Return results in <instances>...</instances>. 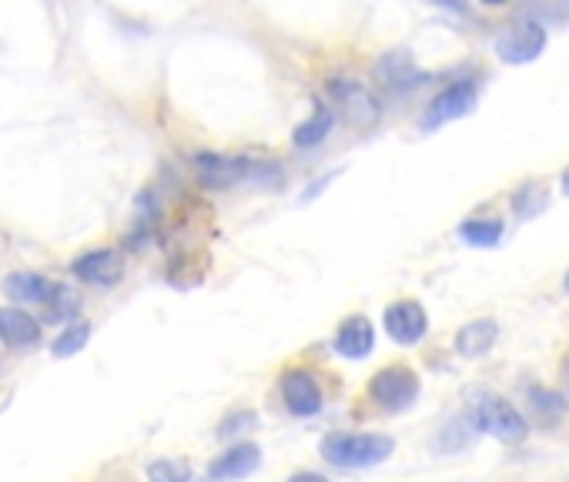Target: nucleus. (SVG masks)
Segmentation results:
<instances>
[{
  "mask_svg": "<svg viewBox=\"0 0 569 482\" xmlns=\"http://www.w3.org/2000/svg\"><path fill=\"white\" fill-rule=\"evenodd\" d=\"M546 28L542 21H532V18H519L512 21L509 28L499 31L496 38V54L502 64H529L536 61L542 51H546Z\"/></svg>",
  "mask_w": 569,
  "mask_h": 482,
  "instance_id": "obj_3",
  "label": "nucleus"
},
{
  "mask_svg": "<svg viewBox=\"0 0 569 482\" xmlns=\"http://www.w3.org/2000/svg\"><path fill=\"white\" fill-rule=\"evenodd\" d=\"M88 339H91V325H88V322H74V325H68V329L54 339V355H58V359H71V355H78V352L88 345Z\"/></svg>",
  "mask_w": 569,
  "mask_h": 482,
  "instance_id": "obj_20",
  "label": "nucleus"
},
{
  "mask_svg": "<svg viewBox=\"0 0 569 482\" xmlns=\"http://www.w3.org/2000/svg\"><path fill=\"white\" fill-rule=\"evenodd\" d=\"M78 309H81V299H78L71 289L58 285L54 299L44 305V322H68V325H74V322H78V319H74Z\"/></svg>",
  "mask_w": 569,
  "mask_h": 482,
  "instance_id": "obj_19",
  "label": "nucleus"
},
{
  "mask_svg": "<svg viewBox=\"0 0 569 482\" xmlns=\"http://www.w3.org/2000/svg\"><path fill=\"white\" fill-rule=\"evenodd\" d=\"M0 339L18 349L34 345L41 339V322L31 319L28 312H21L18 305H4L0 309Z\"/></svg>",
  "mask_w": 569,
  "mask_h": 482,
  "instance_id": "obj_15",
  "label": "nucleus"
},
{
  "mask_svg": "<svg viewBox=\"0 0 569 482\" xmlns=\"http://www.w3.org/2000/svg\"><path fill=\"white\" fill-rule=\"evenodd\" d=\"M332 124H336V114H332V108L319 104V108L312 111V118H309V121H302V124L292 131V141H296V148H316V144H322V141L329 138Z\"/></svg>",
  "mask_w": 569,
  "mask_h": 482,
  "instance_id": "obj_17",
  "label": "nucleus"
},
{
  "mask_svg": "<svg viewBox=\"0 0 569 482\" xmlns=\"http://www.w3.org/2000/svg\"><path fill=\"white\" fill-rule=\"evenodd\" d=\"M419 375L409 369V365H386L379 369L372 379H369V395L376 405L389 409V412H399V409H409L416 399H419Z\"/></svg>",
  "mask_w": 569,
  "mask_h": 482,
  "instance_id": "obj_4",
  "label": "nucleus"
},
{
  "mask_svg": "<svg viewBox=\"0 0 569 482\" xmlns=\"http://www.w3.org/2000/svg\"><path fill=\"white\" fill-rule=\"evenodd\" d=\"M512 208L519 218H536L542 208H546V194L536 188V184H522L516 194H512Z\"/></svg>",
  "mask_w": 569,
  "mask_h": 482,
  "instance_id": "obj_22",
  "label": "nucleus"
},
{
  "mask_svg": "<svg viewBox=\"0 0 569 482\" xmlns=\"http://www.w3.org/2000/svg\"><path fill=\"white\" fill-rule=\"evenodd\" d=\"M376 78H382L389 88H402V84H416L412 78H419L416 71H412V58L409 54H402V51H392V54H386L379 64H376Z\"/></svg>",
  "mask_w": 569,
  "mask_h": 482,
  "instance_id": "obj_18",
  "label": "nucleus"
},
{
  "mask_svg": "<svg viewBox=\"0 0 569 482\" xmlns=\"http://www.w3.org/2000/svg\"><path fill=\"white\" fill-rule=\"evenodd\" d=\"M261 465V449L254 442H238L231 449H224L211 465H208V479L211 482H234L251 475Z\"/></svg>",
  "mask_w": 569,
  "mask_h": 482,
  "instance_id": "obj_11",
  "label": "nucleus"
},
{
  "mask_svg": "<svg viewBox=\"0 0 569 482\" xmlns=\"http://www.w3.org/2000/svg\"><path fill=\"white\" fill-rule=\"evenodd\" d=\"M194 168H198L201 184L214 188V191H224V188L248 181V178H268L271 174V168H258L248 158H224V154H198Z\"/></svg>",
  "mask_w": 569,
  "mask_h": 482,
  "instance_id": "obj_6",
  "label": "nucleus"
},
{
  "mask_svg": "<svg viewBox=\"0 0 569 482\" xmlns=\"http://www.w3.org/2000/svg\"><path fill=\"white\" fill-rule=\"evenodd\" d=\"M332 98L339 101V108L346 111V118L356 128H372L379 121V114H382L376 94L366 84H359V81H346V78L332 81Z\"/></svg>",
  "mask_w": 569,
  "mask_h": 482,
  "instance_id": "obj_8",
  "label": "nucleus"
},
{
  "mask_svg": "<svg viewBox=\"0 0 569 482\" xmlns=\"http://www.w3.org/2000/svg\"><path fill=\"white\" fill-rule=\"evenodd\" d=\"M71 272L88 282V285H98V289H108V285H118L121 275H124V255L114 252V249H94V252H84L81 259H74Z\"/></svg>",
  "mask_w": 569,
  "mask_h": 482,
  "instance_id": "obj_10",
  "label": "nucleus"
},
{
  "mask_svg": "<svg viewBox=\"0 0 569 482\" xmlns=\"http://www.w3.org/2000/svg\"><path fill=\"white\" fill-rule=\"evenodd\" d=\"M54 292H58V285L38 272H14L4 279V295L21 305H48L54 299Z\"/></svg>",
  "mask_w": 569,
  "mask_h": 482,
  "instance_id": "obj_13",
  "label": "nucleus"
},
{
  "mask_svg": "<svg viewBox=\"0 0 569 482\" xmlns=\"http://www.w3.org/2000/svg\"><path fill=\"white\" fill-rule=\"evenodd\" d=\"M562 379H566V385H569V355L562 359Z\"/></svg>",
  "mask_w": 569,
  "mask_h": 482,
  "instance_id": "obj_26",
  "label": "nucleus"
},
{
  "mask_svg": "<svg viewBox=\"0 0 569 482\" xmlns=\"http://www.w3.org/2000/svg\"><path fill=\"white\" fill-rule=\"evenodd\" d=\"M372 349H376V325H372L366 315H352V319H346V322L339 325V332H336V352H339L342 359L359 362V359H366Z\"/></svg>",
  "mask_w": 569,
  "mask_h": 482,
  "instance_id": "obj_12",
  "label": "nucleus"
},
{
  "mask_svg": "<svg viewBox=\"0 0 569 482\" xmlns=\"http://www.w3.org/2000/svg\"><path fill=\"white\" fill-rule=\"evenodd\" d=\"M502 221L499 218H469L459 224V238L472 249H496L502 241Z\"/></svg>",
  "mask_w": 569,
  "mask_h": 482,
  "instance_id": "obj_16",
  "label": "nucleus"
},
{
  "mask_svg": "<svg viewBox=\"0 0 569 482\" xmlns=\"http://www.w3.org/2000/svg\"><path fill=\"white\" fill-rule=\"evenodd\" d=\"M559 184H562V194H569V168L562 171V178H559Z\"/></svg>",
  "mask_w": 569,
  "mask_h": 482,
  "instance_id": "obj_25",
  "label": "nucleus"
},
{
  "mask_svg": "<svg viewBox=\"0 0 569 482\" xmlns=\"http://www.w3.org/2000/svg\"><path fill=\"white\" fill-rule=\"evenodd\" d=\"M469 422H472V429H479V432H486V435H492V439H499V442H506V445L522 442V439L529 435L526 415H522L509 399H502V395H496V392H479V395L472 399Z\"/></svg>",
  "mask_w": 569,
  "mask_h": 482,
  "instance_id": "obj_2",
  "label": "nucleus"
},
{
  "mask_svg": "<svg viewBox=\"0 0 569 482\" xmlns=\"http://www.w3.org/2000/svg\"><path fill=\"white\" fill-rule=\"evenodd\" d=\"M281 399L292 415H316L322 412V389L309 369H289L281 375Z\"/></svg>",
  "mask_w": 569,
  "mask_h": 482,
  "instance_id": "obj_9",
  "label": "nucleus"
},
{
  "mask_svg": "<svg viewBox=\"0 0 569 482\" xmlns=\"http://www.w3.org/2000/svg\"><path fill=\"white\" fill-rule=\"evenodd\" d=\"M476 104H479V88H476V81H456V84L442 88V91L429 101V108L422 111V121H419V124H422V131H436V128H442V124H449V121H459V118L472 114Z\"/></svg>",
  "mask_w": 569,
  "mask_h": 482,
  "instance_id": "obj_5",
  "label": "nucleus"
},
{
  "mask_svg": "<svg viewBox=\"0 0 569 482\" xmlns=\"http://www.w3.org/2000/svg\"><path fill=\"white\" fill-rule=\"evenodd\" d=\"M289 482H329L326 475H319V472H296Z\"/></svg>",
  "mask_w": 569,
  "mask_h": 482,
  "instance_id": "obj_24",
  "label": "nucleus"
},
{
  "mask_svg": "<svg viewBox=\"0 0 569 482\" xmlns=\"http://www.w3.org/2000/svg\"><path fill=\"white\" fill-rule=\"evenodd\" d=\"M254 422H258V419H254V412H244V409H241V412H231V415L218 425V435H221V439H231V435L244 432V429H248V425H254Z\"/></svg>",
  "mask_w": 569,
  "mask_h": 482,
  "instance_id": "obj_23",
  "label": "nucleus"
},
{
  "mask_svg": "<svg viewBox=\"0 0 569 482\" xmlns=\"http://www.w3.org/2000/svg\"><path fill=\"white\" fill-rule=\"evenodd\" d=\"M496 339H499V325L492 319H476L456 332V352L462 359H482L496 345Z\"/></svg>",
  "mask_w": 569,
  "mask_h": 482,
  "instance_id": "obj_14",
  "label": "nucleus"
},
{
  "mask_svg": "<svg viewBox=\"0 0 569 482\" xmlns=\"http://www.w3.org/2000/svg\"><path fill=\"white\" fill-rule=\"evenodd\" d=\"M382 325L389 332L392 342L399 345H416L426 339L429 332V319H426V309L412 299H402V302H392L382 315Z\"/></svg>",
  "mask_w": 569,
  "mask_h": 482,
  "instance_id": "obj_7",
  "label": "nucleus"
},
{
  "mask_svg": "<svg viewBox=\"0 0 569 482\" xmlns=\"http://www.w3.org/2000/svg\"><path fill=\"white\" fill-rule=\"evenodd\" d=\"M151 482H191V465L184 459H154L148 465Z\"/></svg>",
  "mask_w": 569,
  "mask_h": 482,
  "instance_id": "obj_21",
  "label": "nucleus"
},
{
  "mask_svg": "<svg viewBox=\"0 0 569 482\" xmlns=\"http://www.w3.org/2000/svg\"><path fill=\"white\" fill-rule=\"evenodd\" d=\"M396 442L382 432H332L322 439L319 452L336 469H372L392 455Z\"/></svg>",
  "mask_w": 569,
  "mask_h": 482,
  "instance_id": "obj_1",
  "label": "nucleus"
},
{
  "mask_svg": "<svg viewBox=\"0 0 569 482\" xmlns=\"http://www.w3.org/2000/svg\"><path fill=\"white\" fill-rule=\"evenodd\" d=\"M562 289L569 292V272H566V279H562Z\"/></svg>",
  "mask_w": 569,
  "mask_h": 482,
  "instance_id": "obj_27",
  "label": "nucleus"
}]
</instances>
